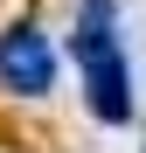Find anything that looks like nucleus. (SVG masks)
Wrapping results in <instances>:
<instances>
[{"label":"nucleus","instance_id":"nucleus-1","mask_svg":"<svg viewBox=\"0 0 146 153\" xmlns=\"http://www.w3.org/2000/svg\"><path fill=\"white\" fill-rule=\"evenodd\" d=\"M0 91L7 97H49L56 91V49L35 21L0 28Z\"/></svg>","mask_w":146,"mask_h":153},{"label":"nucleus","instance_id":"nucleus-2","mask_svg":"<svg viewBox=\"0 0 146 153\" xmlns=\"http://www.w3.org/2000/svg\"><path fill=\"white\" fill-rule=\"evenodd\" d=\"M84 105H90L97 125H132V63L118 49L84 63Z\"/></svg>","mask_w":146,"mask_h":153},{"label":"nucleus","instance_id":"nucleus-3","mask_svg":"<svg viewBox=\"0 0 146 153\" xmlns=\"http://www.w3.org/2000/svg\"><path fill=\"white\" fill-rule=\"evenodd\" d=\"M70 49H77V63H90V56H104V49H118V0H77Z\"/></svg>","mask_w":146,"mask_h":153}]
</instances>
